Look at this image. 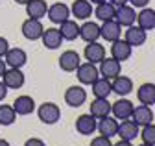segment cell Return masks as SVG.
Listing matches in <instances>:
<instances>
[{
  "label": "cell",
  "instance_id": "cell-16",
  "mask_svg": "<svg viewBox=\"0 0 155 146\" xmlns=\"http://www.w3.org/2000/svg\"><path fill=\"white\" fill-rule=\"evenodd\" d=\"M131 120L137 124L139 128L142 126H148L153 122V111H151V107L150 105H137L133 109V113H131Z\"/></svg>",
  "mask_w": 155,
  "mask_h": 146
},
{
  "label": "cell",
  "instance_id": "cell-10",
  "mask_svg": "<svg viewBox=\"0 0 155 146\" xmlns=\"http://www.w3.org/2000/svg\"><path fill=\"white\" fill-rule=\"evenodd\" d=\"M100 37L105 39L107 43H113L116 39H120L122 37V26L116 22L114 19L102 22V26H100Z\"/></svg>",
  "mask_w": 155,
  "mask_h": 146
},
{
  "label": "cell",
  "instance_id": "cell-3",
  "mask_svg": "<svg viewBox=\"0 0 155 146\" xmlns=\"http://www.w3.org/2000/svg\"><path fill=\"white\" fill-rule=\"evenodd\" d=\"M76 74H78V80H80L81 85H91L94 80L100 78V70L94 63L85 61V63H80V67L76 68Z\"/></svg>",
  "mask_w": 155,
  "mask_h": 146
},
{
  "label": "cell",
  "instance_id": "cell-8",
  "mask_svg": "<svg viewBox=\"0 0 155 146\" xmlns=\"http://www.w3.org/2000/svg\"><path fill=\"white\" fill-rule=\"evenodd\" d=\"M131 54H133V46H129L122 37L111 43V58L113 59L122 63V61H127L131 58Z\"/></svg>",
  "mask_w": 155,
  "mask_h": 146
},
{
  "label": "cell",
  "instance_id": "cell-6",
  "mask_svg": "<svg viewBox=\"0 0 155 146\" xmlns=\"http://www.w3.org/2000/svg\"><path fill=\"white\" fill-rule=\"evenodd\" d=\"M98 70H100V76H104L107 80H113V78H116L118 74H122V63L116 61V59H113V58H104L100 61Z\"/></svg>",
  "mask_w": 155,
  "mask_h": 146
},
{
  "label": "cell",
  "instance_id": "cell-5",
  "mask_svg": "<svg viewBox=\"0 0 155 146\" xmlns=\"http://www.w3.org/2000/svg\"><path fill=\"white\" fill-rule=\"evenodd\" d=\"M65 102L70 107H81L87 102V91L81 85H72L65 91Z\"/></svg>",
  "mask_w": 155,
  "mask_h": 146
},
{
  "label": "cell",
  "instance_id": "cell-19",
  "mask_svg": "<svg viewBox=\"0 0 155 146\" xmlns=\"http://www.w3.org/2000/svg\"><path fill=\"white\" fill-rule=\"evenodd\" d=\"M13 109H15V113L18 117H26V115H31L33 113V109H35V102L31 96L28 95H21V96H17L15 102H13Z\"/></svg>",
  "mask_w": 155,
  "mask_h": 146
},
{
  "label": "cell",
  "instance_id": "cell-24",
  "mask_svg": "<svg viewBox=\"0 0 155 146\" xmlns=\"http://www.w3.org/2000/svg\"><path fill=\"white\" fill-rule=\"evenodd\" d=\"M72 17H76L78 21H87L92 15V4L89 0H74L72 8H70Z\"/></svg>",
  "mask_w": 155,
  "mask_h": 146
},
{
  "label": "cell",
  "instance_id": "cell-22",
  "mask_svg": "<svg viewBox=\"0 0 155 146\" xmlns=\"http://www.w3.org/2000/svg\"><path fill=\"white\" fill-rule=\"evenodd\" d=\"M83 56L89 63H100L104 58H105V48L98 43V41H94V43H87L85 50H83Z\"/></svg>",
  "mask_w": 155,
  "mask_h": 146
},
{
  "label": "cell",
  "instance_id": "cell-14",
  "mask_svg": "<svg viewBox=\"0 0 155 146\" xmlns=\"http://www.w3.org/2000/svg\"><path fill=\"white\" fill-rule=\"evenodd\" d=\"M24 72L21 68H6L4 72V76H2V81L8 89H21L24 85Z\"/></svg>",
  "mask_w": 155,
  "mask_h": 146
},
{
  "label": "cell",
  "instance_id": "cell-13",
  "mask_svg": "<svg viewBox=\"0 0 155 146\" xmlns=\"http://www.w3.org/2000/svg\"><path fill=\"white\" fill-rule=\"evenodd\" d=\"M46 15H48V19L54 24H61L63 21H67L68 17H70V8L67 4H63V2H55V4L48 6Z\"/></svg>",
  "mask_w": 155,
  "mask_h": 146
},
{
  "label": "cell",
  "instance_id": "cell-21",
  "mask_svg": "<svg viewBox=\"0 0 155 146\" xmlns=\"http://www.w3.org/2000/svg\"><path fill=\"white\" fill-rule=\"evenodd\" d=\"M89 113L96 118V120H100L107 115H111V102L107 98H94L92 104L89 105Z\"/></svg>",
  "mask_w": 155,
  "mask_h": 146
},
{
  "label": "cell",
  "instance_id": "cell-26",
  "mask_svg": "<svg viewBox=\"0 0 155 146\" xmlns=\"http://www.w3.org/2000/svg\"><path fill=\"white\" fill-rule=\"evenodd\" d=\"M137 26L142 28L144 32H151L155 30V9L151 8H142L140 13L137 15Z\"/></svg>",
  "mask_w": 155,
  "mask_h": 146
},
{
  "label": "cell",
  "instance_id": "cell-32",
  "mask_svg": "<svg viewBox=\"0 0 155 146\" xmlns=\"http://www.w3.org/2000/svg\"><path fill=\"white\" fill-rule=\"evenodd\" d=\"M17 118V113L13 105H0V126H11Z\"/></svg>",
  "mask_w": 155,
  "mask_h": 146
},
{
  "label": "cell",
  "instance_id": "cell-45",
  "mask_svg": "<svg viewBox=\"0 0 155 146\" xmlns=\"http://www.w3.org/2000/svg\"><path fill=\"white\" fill-rule=\"evenodd\" d=\"M139 146H151V144H146V142H142V144H139Z\"/></svg>",
  "mask_w": 155,
  "mask_h": 146
},
{
  "label": "cell",
  "instance_id": "cell-42",
  "mask_svg": "<svg viewBox=\"0 0 155 146\" xmlns=\"http://www.w3.org/2000/svg\"><path fill=\"white\" fill-rule=\"evenodd\" d=\"M0 146H11V144H9L6 139H0Z\"/></svg>",
  "mask_w": 155,
  "mask_h": 146
},
{
  "label": "cell",
  "instance_id": "cell-35",
  "mask_svg": "<svg viewBox=\"0 0 155 146\" xmlns=\"http://www.w3.org/2000/svg\"><path fill=\"white\" fill-rule=\"evenodd\" d=\"M8 50H9V43H8V39H6V37H0V58H4Z\"/></svg>",
  "mask_w": 155,
  "mask_h": 146
},
{
  "label": "cell",
  "instance_id": "cell-37",
  "mask_svg": "<svg viewBox=\"0 0 155 146\" xmlns=\"http://www.w3.org/2000/svg\"><path fill=\"white\" fill-rule=\"evenodd\" d=\"M24 146H46L41 139H37V137H31V139H28L26 142H24Z\"/></svg>",
  "mask_w": 155,
  "mask_h": 146
},
{
  "label": "cell",
  "instance_id": "cell-17",
  "mask_svg": "<svg viewBox=\"0 0 155 146\" xmlns=\"http://www.w3.org/2000/svg\"><path fill=\"white\" fill-rule=\"evenodd\" d=\"M41 41H43L45 48H48V50L59 48L61 43H63V37H61L59 28H45V32L41 35Z\"/></svg>",
  "mask_w": 155,
  "mask_h": 146
},
{
  "label": "cell",
  "instance_id": "cell-11",
  "mask_svg": "<svg viewBox=\"0 0 155 146\" xmlns=\"http://www.w3.org/2000/svg\"><path fill=\"white\" fill-rule=\"evenodd\" d=\"M4 61L11 68H22L28 63V54L22 48H9L4 56Z\"/></svg>",
  "mask_w": 155,
  "mask_h": 146
},
{
  "label": "cell",
  "instance_id": "cell-33",
  "mask_svg": "<svg viewBox=\"0 0 155 146\" xmlns=\"http://www.w3.org/2000/svg\"><path fill=\"white\" fill-rule=\"evenodd\" d=\"M139 135H140L142 142L155 146V124L151 122V124H148V126H142V131H140Z\"/></svg>",
  "mask_w": 155,
  "mask_h": 146
},
{
  "label": "cell",
  "instance_id": "cell-39",
  "mask_svg": "<svg viewBox=\"0 0 155 146\" xmlns=\"http://www.w3.org/2000/svg\"><path fill=\"white\" fill-rule=\"evenodd\" d=\"M107 2H111L114 8H120V6H124V4H127V0H107Z\"/></svg>",
  "mask_w": 155,
  "mask_h": 146
},
{
  "label": "cell",
  "instance_id": "cell-4",
  "mask_svg": "<svg viewBox=\"0 0 155 146\" xmlns=\"http://www.w3.org/2000/svg\"><path fill=\"white\" fill-rule=\"evenodd\" d=\"M21 32L24 35V39L37 41V39H41V35L45 32V26H43V22L39 19H30L28 17V19L22 22V26H21Z\"/></svg>",
  "mask_w": 155,
  "mask_h": 146
},
{
  "label": "cell",
  "instance_id": "cell-23",
  "mask_svg": "<svg viewBox=\"0 0 155 146\" xmlns=\"http://www.w3.org/2000/svg\"><path fill=\"white\" fill-rule=\"evenodd\" d=\"M96 130L100 131V135L111 139V137L116 135V131H118V120H116L114 117H111V115H107V117H104V118L98 120V126H96Z\"/></svg>",
  "mask_w": 155,
  "mask_h": 146
},
{
  "label": "cell",
  "instance_id": "cell-30",
  "mask_svg": "<svg viewBox=\"0 0 155 146\" xmlns=\"http://www.w3.org/2000/svg\"><path fill=\"white\" fill-rule=\"evenodd\" d=\"M91 87H92V95H94L96 98H109V95L113 93V89H111V80H107V78H104V76H100L98 80H94V81L91 83Z\"/></svg>",
  "mask_w": 155,
  "mask_h": 146
},
{
  "label": "cell",
  "instance_id": "cell-31",
  "mask_svg": "<svg viewBox=\"0 0 155 146\" xmlns=\"http://www.w3.org/2000/svg\"><path fill=\"white\" fill-rule=\"evenodd\" d=\"M114 13H116V8L111 4V2H102V4H96V9H94V17L98 21L105 22V21H113L114 19Z\"/></svg>",
  "mask_w": 155,
  "mask_h": 146
},
{
  "label": "cell",
  "instance_id": "cell-12",
  "mask_svg": "<svg viewBox=\"0 0 155 146\" xmlns=\"http://www.w3.org/2000/svg\"><path fill=\"white\" fill-rule=\"evenodd\" d=\"M146 39H148V32H144L142 28H139V26H129L127 30H126V33H124V41L129 45V46H142L144 43H146Z\"/></svg>",
  "mask_w": 155,
  "mask_h": 146
},
{
  "label": "cell",
  "instance_id": "cell-15",
  "mask_svg": "<svg viewBox=\"0 0 155 146\" xmlns=\"http://www.w3.org/2000/svg\"><path fill=\"white\" fill-rule=\"evenodd\" d=\"M96 126H98V120H96L91 113L80 115L76 118V131L80 135H92L96 131Z\"/></svg>",
  "mask_w": 155,
  "mask_h": 146
},
{
  "label": "cell",
  "instance_id": "cell-7",
  "mask_svg": "<svg viewBox=\"0 0 155 146\" xmlns=\"http://www.w3.org/2000/svg\"><path fill=\"white\" fill-rule=\"evenodd\" d=\"M114 21L118 22L120 26L124 28H129L135 24V21H137V11H135L133 6H120V8H116V13H114Z\"/></svg>",
  "mask_w": 155,
  "mask_h": 146
},
{
  "label": "cell",
  "instance_id": "cell-36",
  "mask_svg": "<svg viewBox=\"0 0 155 146\" xmlns=\"http://www.w3.org/2000/svg\"><path fill=\"white\" fill-rule=\"evenodd\" d=\"M127 2L133 6V8H148V4H150V0H127Z\"/></svg>",
  "mask_w": 155,
  "mask_h": 146
},
{
  "label": "cell",
  "instance_id": "cell-38",
  "mask_svg": "<svg viewBox=\"0 0 155 146\" xmlns=\"http://www.w3.org/2000/svg\"><path fill=\"white\" fill-rule=\"evenodd\" d=\"M6 96H8V87L4 85V81L0 80V102H4L6 100Z\"/></svg>",
  "mask_w": 155,
  "mask_h": 146
},
{
  "label": "cell",
  "instance_id": "cell-40",
  "mask_svg": "<svg viewBox=\"0 0 155 146\" xmlns=\"http://www.w3.org/2000/svg\"><path fill=\"white\" fill-rule=\"evenodd\" d=\"M6 68H8V65H6L4 58H0V78L4 76V72H6Z\"/></svg>",
  "mask_w": 155,
  "mask_h": 146
},
{
  "label": "cell",
  "instance_id": "cell-2",
  "mask_svg": "<svg viewBox=\"0 0 155 146\" xmlns=\"http://www.w3.org/2000/svg\"><path fill=\"white\" fill-rule=\"evenodd\" d=\"M133 102L127 100L126 96H120L114 104H111V115L116 118V120H127L131 118V113H133Z\"/></svg>",
  "mask_w": 155,
  "mask_h": 146
},
{
  "label": "cell",
  "instance_id": "cell-20",
  "mask_svg": "<svg viewBox=\"0 0 155 146\" xmlns=\"http://www.w3.org/2000/svg\"><path fill=\"white\" fill-rule=\"evenodd\" d=\"M139 133H140L139 126L135 124L131 118L118 122V131H116V135H118L120 139H124V141H135V139L139 137Z\"/></svg>",
  "mask_w": 155,
  "mask_h": 146
},
{
  "label": "cell",
  "instance_id": "cell-18",
  "mask_svg": "<svg viewBox=\"0 0 155 146\" xmlns=\"http://www.w3.org/2000/svg\"><path fill=\"white\" fill-rule=\"evenodd\" d=\"M111 89L114 95L118 96H127L129 93H133V80L127 78V76H116L111 80Z\"/></svg>",
  "mask_w": 155,
  "mask_h": 146
},
{
  "label": "cell",
  "instance_id": "cell-28",
  "mask_svg": "<svg viewBox=\"0 0 155 146\" xmlns=\"http://www.w3.org/2000/svg\"><path fill=\"white\" fill-rule=\"evenodd\" d=\"M59 32H61V37L63 41H74L80 37V26H78L76 21L72 19H67L59 24Z\"/></svg>",
  "mask_w": 155,
  "mask_h": 146
},
{
  "label": "cell",
  "instance_id": "cell-41",
  "mask_svg": "<svg viewBox=\"0 0 155 146\" xmlns=\"http://www.w3.org/2000/svg\"><path fill=\"white\" fill-rule=\"evenodd\" d=\"M113 146H133V144H131V141H124V139H120L118 142H114Z\"/></svg>",
  "mask_w": 155,
  "mask_h": 146
},
{
  "label": "cell",
  "instance_id": "cell-29",
  "mask_svg": "<svg viewBox=\"0 0 155 146\" xmlns=\"http://www.w3.org/2000/svg\"><path fill=\"white\" fill-rule=\"evenodd\" d=\"M137 98L142 105H155V83H142L137 89Z\"/></svg>",
  "mask_w": 155,
  "mask_h": 146
},
{
  "label": "cell",
  "instance_id": "cell-25",
  "mask_svg": "<svg viewBox=\"0 0 155 146\" xmlns=\"http://www.w3.org/2000/svg\"><path fill=\"white\" fill-rule=\"evenodd\" d=\"M80 37L85 43H94L100 39V24H96L92 21H85L80 26Z\"/></svg>",
  "mask_w": 155,
  "mask_h": 146
},
{
  "label": "cell",
  "instance_id": "cell-1",
  "mask_svg": "<svg viewBox=\"0 0 155 146\" xmlns=\"http://www.w3.org/2000/svg\"><path fill=\"white\" fill-rule=\"evenodd\" d=\"M37 117H39V120H41L43 124L52 126V124H55L61 118V109L54 102H45V104H41L37 107Z\"/></svg>",
  "mask_w": 155,
  "mask_h": 146
},
{
  "label": "cell",
  "instance_id": "cell-27",
  "mask_svg": "<svg viewBox=\"0 0 155 146\" xmlns=\"http://www.w3.org/2000/svg\"><path fill=\"white\" fill-rule=\"evenodd\" d=\"M46 11H48L46 0H30L26 4V15L30 19H39L41 21L43 17H46Z\"/></svg>",
  "mask_w": 155,
  "mask_h": 146
},
{
  "label": "cell",
  "instance_id": "cell-43",
  "mask_svg": "<svg viewBox=\"0 0 155 146\" xmlns=\"http://www.w3.org/2000/svg\"><path fill=\"white\" fill-rule=\"evenodd\" d=\"M89 2H91V4H94V6H96V4H102V2H105V0H89Z\"/></svg>",
  "mask_w": 155,
  "mask_h": 146
},
{
  "label": "cell",
  "instance_id": "cell-34",
  "mask_svg": "<svg viewBox=\"0 0 155 146\" xmlns=\"http://www.w3.org/2000/svg\"><path fill=\"white\" fill-rule=\"evenodd\" d=\"M91 146H113V142H111L109 137L98 135V137H94V139L91 141Z\"/></svg>",
  "mask_w": 155,
  "mask_h": 146
},
{
  "label": "cell",
  "instance_id": "cell-9",
  "mask_svg": "<svg viewBox=\"0 0 155 146\" xmlns=\"http://www.w3.org/2000/svg\"><path fill=\"white\" fill-rule=\"evenodd\" d=\"M80 63H81V58L76 50H65L59 56V68L63 72H76Z\"/></svg>",
  "mask_w": 155,
  "mask_h": 146
},
{
  "label": "cell",
  "instance_id": "cell-44",
  "mask_svg": "<svg viewBox=\"0 0 155 146\" xmlns=\"http://www.w3.org/2000/svg\"><path fill=\"white\" fill-rule=\"evenodd\" d=\"M15 2H17V4H22V6H26V4L30 2V0H15Z\"/></svg>",
  "mask_w": 155,
  "mask_h": 146
}]
</instances>
